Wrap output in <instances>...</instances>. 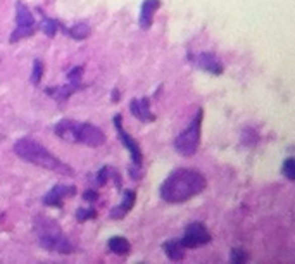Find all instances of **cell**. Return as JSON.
<instances>
[{"label": "cell", "mask_w": 295, "mask_h": 264, "mask_svg": "<svg viewBox=\"0 0 295 264\" xmlns=\"http://www.w3.org/2000/svg\"><path fill=\"white\" fill-rule=\"evenodd\" d=\"M109 174H111V168L109 166H106V168H102L99 171V176H97V181H99V185H106Z\"/></svg>", "instance_id": "cell-22"}, {"label": "cell", "mask_w": 295, "mask_h": 264, "mask_svg": "<svg viewBox=\"0 0 295 264\" xmlns=\"http://www.w3.org/2000/svg\"><path fill=\"white\" fill-rule=\"evenodd\" d=\"M283 174L290 181L295 180V159L293 157H288V159L283 162Z\"/></svg>", "instance_id": "cell-20"}, {"label": "cell", "mask_w": 295, "mask_h": 264, "mask_svg": "<svg viewBox=\"0 0 295 264\" xmlns=\"http://www.w3.org/2000/svg\"><path fill=\"white\" fill-rule=\"evenodd\" d=\"M207 186L205 176L195 169H176L161 185V197L169 204H181L199 195Z\"/></svg>", "instance_id": "cell-1"}, {"label": "cell", "mask_w": 295, "mask_h": 264, "mask_svg": "<svg viewBox=\"0 0 295 264\" xmlns=\"http://www.w3.org/2000/svg\"><path fill=\"white\" fill-rule=\"evenodd\" d=\"M35 231H36V237H38L40 245H42L43 249L54 250V252H59V254H64V255L72 252L71 242L67 240L66 235L60 231V228L57 226V223H55L54 219L36 218Z\"/></svg>", "instance_id": "cell-4"}, {"label": "cell", "mask_w": 295, "mask_h": 264, "mask_svg": "<svg viewBox=\"0 0 295 264\" xmlns=\"http://www.w3.org/2000/svg\"><path fill=\"white\" fill-rule=\"evenodd\" d=\"M136 202V193L135 190H126L124 192V197H123V202H121V206L114 207V209L111 211V219H123L124 216H126V213H130L131 207L135 206Z\"/></svg>", "instance_id": "cell-13"}, {"label": "cell", "mask_w": 295, "mask_h": 264, "mask_svg": "<svg viewBox=\"0 0 295 264\" xmlns=\"http://www.w3.org/2000/svg\"><path fill=\"white\" fill-rule=\"evenodd\" d=\"M161 7V0H143L142 9H140V28L149 30L152 26L154 14Z\"/></svg>", "instance_id": "cell-12"}, {"label": "cell", "mask_w": 295, "mask_h": 264, "mask_svg": "<svg viewBox=\"0 0 295 264\" xmlns=\"http://www.w3.org/2000/svg\"><path fill=\"white\" fill-rule=\"evenodd\" d=\"M16 23H18V28L14 30V33L11 36V42H18V40H23L26 36L33 35L35 31V18L33 14L30 12L26 6L23 4H18L16 7Z\"/></svg>", "instance_id": "cell-6"}, {"label": "cell", "mask_w": 295, "mask_h": 264, "mask_svg": "<svg viewBox=\"0 0 295 264\" xmlns=\"http://www.w3.org/2000/svg\"><path fill=\"white\" fill-rule=\"evenodd\" d=\"M69 36L71 38H75V40H85L88 35H90V26L88 24H85V23H78V24H75L72 28H69Z\"/></svg>", "instance_id": "cell-16"}, {"label": "cell", "mask_w": 295, "mask_h": 264, "mask_svg": "<svg viewBox=\"0 0 295 264\" xmlns=\"http://www.w3.org/2000/svg\"><path fill=\"white\" fill-rule=\"evenodd\" d=\"M130 111L136 119L143 121V123H151V121L156 119V116L151 112V102H149V99H142V100L133 99L130 102Z\"/></svg>", "instance_id": "cell-11"}, {"label": "cell", "mask_w": 295, "mask_h": 264, "mask_svg": "<svg viewBox=\"0 0 295 264\" xmlns=\"http://www.w3.org/2000/svg\"><path fill=\"white\" fill-rule=\"evenodd\" d=\"M163 249L171 261H181L185 257V247L181 245L180 240H168L163 245Z\"/></svg>", "instance_id": "cell-14"}, {"label": "cell", "mask_w": 295, "mask_h": 264, "mask_svg": "<svg viewBox=\"0 0 295 264\" xmlns=\"http://www.w3.org/2000/svg\"><path fill=\"white\" fill-rule=\"evenodd\" d=\"M57 28H59V24L55 23L54 19H48V18L43 19V23H42V31H43L45 35L54 36V35H55V31H57Z\"/></svg>", "instance_id": "cell-19"}, {"label": "cell", "mask_w": 295, "mask_h": 264, "mask_svg": "<svg viewBox=\"0 0 295 264\" xmlns=\"http://www.w3.org/2000/svg\"><path fill=\"white\" fill-rule=\"evenodd\" d=\"M76 193L75 186H66V185H55L50 192L43 199V204L52 206V207H62V199H67Z\"/></svg>", "instance_id": "cell-10"}, {"label": "cell", "mask_w": 295, "mask_h": 264, "mask_svg": "<svg viewBox=\"0 0 295 264\" xmlns=\"http://www.w3.org/2000/svg\"><path fill=\"white\" fill-rule=\"evenodd\" d=\"M83 199H85V201H95V199H97V192H94V190H87V192H85L83 193Z\"/></svg>", "instance_id": "cell-24"}, {"label": "cell", "mask_w": 295, "mask_h": 264, "mask_svg": "<svg viewBox=\"0 0 295 264\" xmlns=\"http://www.w3.org/2000/svg\"><path fill=\"white\" fill-rule=\"evenodd\" d=\"M97 214H95V211H87V209H78V213H76V219H78L80 223H83V221H87V219H92V218H95Z\"/></svg>", "instance_id": "cell-21"}, {"label": "cell", "mask_w": 295, "mask_h": 264, "mask_svg": "<svg viewBox=\"0 0 295 264\" xmlns=\"http://www.w3.org/2000/svg\"><path fill=\"white\" fill-rule=\"evenodd\" d=\"M82 73H83V68H75V69H71L69 71V81L71 83H78L80 78H82Z\"/></svg>", "instance_id": "cell-23"}, {"label": "cell", "mask_w": 295, "mask_h": 264, "mask_svg": "<svg viewBox=\"0 0 295 264\" xmlns=\"http://www.w3.org/2000/svg\"><path fill=\"white\" fill-rule=\"evenodd\" d=\"M109 250L118 255H126L130 252V242L124 237H112L109 240Z\"/></svg>", "instance_id": "cell-15"}, {"label": "cell", "mask_w": 295, "mask_h": 264, "mask_svg": "<svg viewBox=\"0 0 295 264\" xmlns=\"http://www.w3.org/2000/svg\"><path fill=\"white\" fill-rule=\"evenodd\" d=\"M192 62L199 69H202V71L209 73V75H216V76L221 75L225 69L221 60L214 54H211V52H200V54H197V55H192Z\"/></svg>", "instance_id": "cell-9"}, {"label": "cell", "mask_w": 295, "mask_h": 264, "mask_svg": "<svg viewBox=\"0 0 295 264\" xmlns=\"http://www.w3.org/2000/svg\"><path fill=\"white\" fill-rule=\"evenodd\" d=\"M249 261V254L245 252L244 249H240V247H235V249L232 250V262H237V264H244Z\"/></svg>", "instance_id": "cell-18"}, {"label": "cell", "mask_w": 295, "mask_h": 264, "mask_svg": "<svg viewBox=\"0 0 295 264\" xmlns=\"http://www.w3.org/2000/svg\"><path fill=\"white\" fill-rule=\"evenodd\" d=\"M200 124H202V109H199L195 119L190 123V126L185 129L181 135L176 137L175 149L181 154V156L190 157L197 152L199 142H200Z\"/></svg>", "instance_id": "cell-5"}, {"label": "cell", "mask_w": 295, "mask_h": 264, "mask_svg": "<svg viewBox=\"0 0 295 264\" xmlns=\"http://www.w3.org/2000/svg\"><path fill=\"white\" fill-rule=\"evenodd\" d=\"M42 76H43V62L40 59H36L33 62V71H31V81H33V85H38L42 81Z\"/></svg>", "instance_id": "cell-17"}, {"label": "cell", "mask_w": 295, "mask_h": 264, "mask_svg": "<svg viewBox=\"0 0 295 264\" xmlns=\"http://www.w3.org/2000/svg\"><path fill=\"white\" fill-rule=\"evenodd\" d=\"M55 135L67 142H78V144L88 145V147H100L106 144V135L100 131L95 124L80 123V121L62 119L55 124Z\"/></svg>", "instance_id": "cell-3"}, {"label": "cell", "mask_w": 295, "mask_h": 264, "mask_svg": "<svg viewBox=\"0 0 295 264\" xmlns=\"http://www.w3.org/2000/svg\"><path fill=\"white\" fill-rule=\"evenodd\" d=\"M114 126H116V129H118V135L121 138V142L124 144V147L130 150V156H131V159H133V164H135V166H142V162H143L142 150H140L138 144L135 142V138L130 137L123 129V119H121L119 114L114 117Z\"/></svg>", "instance_id": "cell-8"}, {"label": "cell", "mask_w": 295, "mask_h": 264, "mask_svg": "<svg viewBox=\"0 0 295 264\" xmlns=\"http://www.w3.org/2000/svg\"><path fill=\"white\" fill-rule=\"evenodd\" d=\"M14 152L19 159L47 169V171H54L64 174V176H75V171H72L71 166H67L66 162L57 159L50 150H47L42 144H38L33 138H19L14 144Z\"/></svg>", "instance_id": "cell-2"}, {"label": "cell", "mask_w": 295, "mask_h": 264, "mask_svg": "<svg viewBox=\"0 0 295 264\" xmlns=\"http://www.w3.org/2000/svg\"><path fill=\"white\" fill-rule=\"evenodd\" d=\"M180 242L185 249H197V247H202L211 242V233H209L207 228L202 223H193V225H190L187 228Z\"/></svg>", "instance_id": "cell-7"}, {"label": "cell", "mask_w": 295, "mask_h": 264, "mask_svg": "<svg viewBox=\"0 0 295 264\" xmlns=\"http://www.w3.org/2000/svg\"><path fill=\"white\" fill-rule=\"evenodd\" d=\"M112 99H114V100H118V99H119V93H118V92H116V90H114V92H112Z\"/></svg>", "instance_id": "cell-25"}]
</instances>
